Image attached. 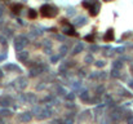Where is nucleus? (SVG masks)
<instances>
[{
  "instance_id": "obj_1",
  "label": "nucleus",
  "mask_w": 133,
  "mask_h": 124,
  "mask_svg": "<svg viewBox=\"0 0 133 124\" xmlns=\"http://www.w3.org/2000/svg\"><path fill=\"white\" fill-rule=\"evenodd\" d=\"M40 13H42L43 17H47V18H52L58 14V9L57 7H53V5H49V4H45L40 8Z\"/></svg>"
},
{
  "instance_id": "obj_2",
  "label": "nucleus",
  "mask_w": 133,
  "mask_h": 124,
  "mask_svg": "<svg viewBox=\"0 0 133 124\" xmlns=\"http://www.w3.org/2000/svg\"><path fill=\"white\" fill-rule=\"evenodd\" d=\"M28 41H27V39L25 38V36H17L16 38V41H14V47H16V49L17 50H22L23 49V47L26 45Z\"/></svg>"
},
{
  "instance_id": "obj_3",
  "label": "nucleus",
  "mask_w": 133,
  "mask_h": 124,
  "mask_svg": "<svg viewBox=\"0 0 133 124\" xmlns=\"http://www.w3.org/2000/svg\"><path fill=\"white\" fill-rule=\"evenodd\" d=\"M62 32L65 34V35H68V36H76V35H78V34L75 32V30H74V26L70 25V23H66V25H65Z\"/></svg>"
},
{
  "instance_id": "obj_4",
  "label": "nucleus",
  "mask_w": 133,
  "mask_h": 124,
  "mask_svg": "<svg viewBox=\"0 0 133 124\" xmlns=\"http://www.w3.org/2000/svg\"><path fill=\"white\" fill-rule=\"evenodd\" d=\"M98 10H100V3L94 1L93 4H92V7L89 8V13H90V16H97Z\"/></svg>"
},
{
  "instance_id": "obj_5",
  "label": "nucleus",
  "mask_w": 133,
  "mask_h": 124,
  "mask_svg": "<svg viewBox=\"0 0 133 124\" xmlns=\"http://www.w3.org/2000/svg\"><path fill=\"white\" fill-rule=\"evenodd\" d=\"M87 22H88V20H87L85 17H78V18L74 21V26H76V27H80V26L85 25Z\"/></svg>"
},
{
  "instance_id": "obj_6",
  "label": "nucleus",
  "mask_w": 133,
  "mask_h": 124,
  "mask_svg": "<svg viewBox=\"0 0 133 124\" xmlns=\"http://www.w3.org/2000/svg\"><path fill=\"white\" fill-rule=\"evenodd\" d=\"M103 39H105V41H112L114 40V30L109 29L105 34V36H103Z\"/></svg>"
},
{
  "instance_id": "obj_7",
  "label": "nucleus",
  "mask_w": 133,
  "mask_h": 124,
  "mask_svg": "<svg viewBox=\"0 0 133 124\" xmlns=\"http://www.w3.org/2000/svg\"><path fill=\"white\" fill-rule=\"evenodd\" d=\"M31 119H32V114H31V112H25V114H22L20 116L21 122H30Z\"/></svg>"
},
{
  "instance_id": "obj_8",
  "label": "nucleus",
  "mask_w": 133,
  "mask_h": 124,
  "mask_svg": "<svg viewBox=\"0 0 133 124\" xmlns=\"http://www.w3.org/2000/svg\"><path fill=\"white\" fill-rule=\"evenodd\" d=\"M83 49H84V45H83L82 43H79V44H76V45L74 47V50H72V53H74V54H78V53H80V52H82Z\"/></svg>"
},
{
  "instance_id": "obj_9",
  "label": "nucleus",
  "mask_w": 133,
  "mask_h": 124,
  "mask_svg": "<svg viewBox=\"0 0 133 124\" xmlns=\"http://www.w3.org/2000/svg\"><path fill=\"white\" fill-rule=\"evenodd\" d=\"M28 58V52H26V50H23V52H21L18 54V60L20 61H26Z\"/></svg>"
},
{
  "instance_id": "obj_10",
  "label": "nucleus",
  "mask_w": 133,
  "mask_h": 124,
  "mask_svg": "<svg viewBox=\"0 0 133 124\" xmlns=\"http://www.w3.org/2000/svg\"><path fill=\"white\" fill-rule=\"evenodd\" d=\"M4 70H16V71H21V69L18 66H16V65H5L4 66Z\"/></svg>"
},
{
  "instance_id": "obj_11",
  "label": "nucleus",
  "mask_w": 133,
  "mask_h": 124,
  "mask_svg": "<svg viewBox=\"0 0 133 124\" xmlns=\"http://www.w3.org/2000/svg\"><path fill=\"white\" fill-rule=\"evenodd\" d=\"M36 17H38V12L35 9H30V10H28V18H30V20H35Z\"/></svg>"
},
{
  "instance_id": "obj_12",
  "label": "nucleus",
  "mask_w": 133,
  "mask_h": 124,
  "mask_svg": "<svg viewBox=\"0 0 133 124\" xmlns=\"http://www.w3.org/2000/svg\"><path fill=\"white\" fill-rule=\"evenodd\" d=\"M12 10L14 13H20L21 10H22V4H14L13 7H12Z\"/></svg>"
},
{
  "instance_id": "obj_13",
  "label": "nucleus",
  "mask_w": 133,
  "mask_h": 124,
  "mask_svg": "<svg viewBox=\"0 0 133 124\" xmlns=\"http://www.w3.org/2000/svg\"><path fill=\"white\" fill-rule=\"evenodd\" d=\"M9 103H10L9 98H7V97H1V98H0V105H1V106H8Z\"/></svg>"
},
{
  "instance_id": "obj_14",
  "label": "nucleus",
  "mask_w": 133,
  "mask_h": 124,
  "mask_svg": "<svg viewBox=\"0 0 133 124\" xmlns=\"http://www.w3.org/2000/svg\"><path fill=\"white\" fill-rule=\"evenodd\" d=\"M66 100H67V101H74V100H75V93H74V92L67 93V94H66Z\"/></svg>"
},
{
  "instance_id": "obj_15",
  "label": "nucleus",
  "mask_w": 133,
  "mask_h": 124,
  "mask_svg": "<svg viewBox=\"0 0 133 124\" xmlns=\"http://www.w3.org/2000/svg\"><path fill=\"white\" fill-rule=\"evenodd\" d=\"M112 66H114V69H118V70H119V69H121L123 63H121V61H115Z\"/></svg>"
},
{
  "instance_id": "obj_16",
  "label": "nucleus",
  "mask_w": 133,
  "mask_h": 124,
  "mask_svg": "<svg viewBox=\"0 0 133 124\" xmlns=\"http://www.w3.org/2000/svg\"><path fill=\"white\" fill-rule=\"evenodd\" d=\"M127 123H128V124H133V115H132V112H128V116H127Z\"/></svg>"
},
{
  "instance_id": "obj_17",
  "label": "nucleus",
  "mask_w": 133,
  "mask_h": 124,
  "mask_svg": "<svg viewBox=\"0 0 133 124\" xmlns=\"http://www.w3.org/2000/svg\"><path fill=\"white\" fill-rule=\"evenodd\" d=\"M111 76H112V78H118V76H119V70H118V69H114V70L111 71Z\"/></svg>"
},
{
  "instance_id": "obj_18",
  "label": "nucleus",
  "mask_w": 133,
  "mask_h": 124,
  "mask_svg": "<svg viewBox=\"0 0 133 124\" xmlns=\"http://www.w3.org/2000/svg\"><path fill=\"white\" fill-rule=\"evenodd\" d=\"M0 115H1V116H9L10 115V111H8V110H1V111H0Z\"/></svg>"
},
{
  "instance_id": "obj_19",
  "label": "nucleus",
  "mask_w": 133,
  "mask_h": 124,
  "mask_svg": "<svg viewBox=\"0 0 133 124\" xmlns=\"http://www.w3.org/2000/svg\"><path fill=\"white\" fill-rule=\"evenodd\" d=\"M85 40L87 41H94V35H92V34H90V35H87Z\"/></svg>"
},
{
  "instance_id": "obj_20",
  "label": "nucleus",
  "mask_w": 133,
  "mask_h": 124,
  "mask_svg": "<svg viewBox=\"0 0 133 124\" xmlns=\"http://www.w3.org/2000/svg\"><path fill=\"white\" fill-rule=\"evenodd\" d=\"M105 65H106V63H105L103 61H97V62H96V67H100V69H101V67H103Z\"/></svg>"
},
{
  "instance_id": "obj_21",
  "label": "nucleus",
  "mask_w": 133,
  "mask_h": 124,
  "mask_svg": "<svg viewBox=\"0 0 133 124\" xmlns=\"http://www.w3.org/2000/svg\"><path fill=\"white\" fill-rule=\"evenodd\" d=\"M80 97H82V100H83V101H84V100H88V97H89V96H88V92L84 91V92L82 93V96H80Z\"/></svg>"
},
{
  "instance_id": "obj_22",
  "label": "nucleus",
  "mask_w": 133,
  "mask_h": 124,
  "mask_svg": "<svg viewBox=\"0 0 133 124\" xmlns=\"http://www.w3.org/2000/svg\"><path fill=\"white\" fill-rule=\"evenodd\" d=\"M85 62H87V63H92V62H93V57H92L90 54L87 56V57H85Z\"/></svg>"
},
{
  "instance_id": "obj_23",
  "label": "nucleus",
  "mask_w": 133,
  "mask_h": 124,
  "mask_svg": "<svg viewBox=\"0 0 133 124\" xmlns=\"http://www.w3.org/2000/svg\"><path fill=\"white\" fill-rule=\"evenodd\" d=\"M58 60H60V56H52L50 57V62H53V63H56Z\"/></svg>"
},
{
  "instance_id": "obj_24",
  "label": "nucleus",
  "mask_w": 133,
  "mask_h": 124,
  "mask_svg": "<svg viewBox=\"0 0 133 124\" xmlns=\"http://www.w3.org/2000/svg\"><path fill=\"white\" fill-rule=\"evenodd\" d=\"M60 50H61V53H62V54H66V52H67V47H66V45H65V47L62 45Z\"/></svg>"
},
{
  "instance_id": "obj_25",
  "label": "nucleus",
  "mask_w": 133,
  "mask_h": 124,
  "mask_svg": "<svg viewBox=\"0 0 133 124\" xmlns=\"http://www.w3.org/2000/svg\"><path fill=\"white\" fill-rule=\"evenodd\" d=\"M65 124H72L74 123V120L71 119V118H67V119H65V122H63Z\"/></svg>"
},
{
  "instance_id": "obj_26",
  "label": "nucleus",
  "mask_w": 133,
  "mask_h": 124,
  "mask_svg": "<svg viewBox=\"0 0 133 124\" xmlns=\"http://www.w3.org/2000/svg\"><path fill=\"white\" fill-rule=\"evenodd\" d=\"M67 14H70V16H71V14H75V10H74L72 8H68V9H67Z\"/></svg>"
},
{
  "instance_id": "obj_27",
  "label": "nucleus",
  "mask_w": 133,
  "mask_h": 124,
  "mask_svg": "<svg viewBox=\"0 0 133 124\" xmlns=\"http://www.w3.org/2000/svg\"><path fill=\"white\" fill-rule=\"evenodd\" d=\"M98 49H100V48H98L97 45H92L90 47V50H93V52H94V50H98Z\"/></svg>"
},
{
  "instance_id": "obj_28",
  "label": "nucleus",
  "mask_w": 133,
  "mask_h": 124,
  "mask_svg": "<svg viewBox=\"0 0 133 124\" xmlns=\"http://www.w3.org/2000/svg\"><path fill=\"white\" fill-rule=\"evenodd\" d=\"M97 91H98V94H101V93L103 92V87H98V89H97Z\"/></svg>"
},
{
  "instance_id": "obj_29",
  "label": "nucleus",
  "mask_w": 133,
  "mask_h": 124,
  "mask_svg": "<svg viewBox=\"0 0 133 124\" xmlns=\"http://www.w3.org/2000/svg\"><path fill=\"white\" fill-rule=\"evenodd\" d=\"M129 87L133 89V80H129Z\"/></svg>"
},
{
  "instance_id": "obj_30",
  "label": "nucleus",
  "mask_w": 133,
  "mask_h": 124,
  "mask_svg": "<svg viewBox=\"0 0 133 124\" xmlns=\"http://www.w3.org/2000/svg\"><path fill=\"white\" fill-rule=\"evenodd\" d=\"M1 16H3V9L0 8V17H1Z\"/></svg>"
},
{
  "instance_id": "obj_31",
  "label": "nucleus",
  "mask_w": 133,
  "mask_h": 124,
  "mask_svg": "<svg viewBox=\"0 0 133 124\" xmlns=\"http://www.w3.org/2000/svg\"><path fill=\"white\" fill-rule=\"evenodd\" d=\"M3 76V72H1V70H0V78H1Z\"/></svg>"
},
{
  "instance_id": "obj_32",
  "label": "nucleus",
  "mask_w": 133,
  "mask_h": 124,
  "mask_svg": "<svg viewBox=\"0 0 133 124\" xmlns=\"http://www.w3.org/2000/svg\"><path fill=\"white\" fill-rule=\"evenodd\" d=\"M105 1H112V0H105Z\"/></svg>"
},
{
  "instance_id": "obj_33",
  "label": "nucleus",
  "mask_w": 133,
  "mask_h": 124,
  "mask_svg": "<svg viewBox=\"0 0 133 124\" xmlns=\"http://www.w3.org/2000/svg\"><path fill=\"white\" fill-rule=\"evenodd\" d=\"M22 1H23V3H26V1H27V0H22Z\"/></svg>"
}]
</instances>
